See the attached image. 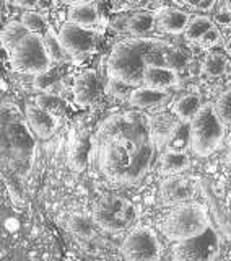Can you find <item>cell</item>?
Instances as JSON below:
<instances>
[{"instance_id": "cell-44", "label": "cell", "mask_w": 231, "mask_h": 261, "mask_svg": "<svg viewBox=\"0 0 231 261\" xmlns=\"http://www.w3.org/2000/svg\"><path fill=\"white\" fill-rule=\"evenodd\" d=\"M225 51H226L228 54H231V39H228L226 43H225Z\"/></svg>"}, {"instance_id": "cell-15", "label": "cell", "mask_w": 231, "mask_h": 261, "mask_svg": "<svg viewBox=\"0 0 231 261\" xmlns=\"http://www.w3.org/2000/svg\"><path fill=\"white\" fill-rule=\"evenodd\" d=\"M200 190H202L204 198L207 199V204L213 214V219L217 220L218 228L223 232V235H226L231 240V216H229L228 209H225L221 201L218 199L217 191H215V188H213L212 181H209V179H200Z\"/></svg>"}, {"instance_id": "cell-30", "label": "cell", "mask_w": 231, "mask_h": 261, "mask_svg": "<svg viewBox=\"0 0 231 261\" xmlns=\"http://www.w3.org/2000/svg\"><path fill=\"white\" fill-rule=\"evenodd\" d=\"M21 23L28 28L30 33H38V35H44L47 30V21L41 13L35 10H26L21 15Z\"/></svg>"}, {"instance_id": "cell-27", "label": "cell", "mask_w": 231, "mask_h": 261, "mask_svg": "<svg viewBox=\"0 0 231 261\" xmlns=\"http://www.w3.org/2000/svg\"><path fill=\"white\" fill-rule=\"evenodd\" d=\"M212 27H213V21L209 18L207 15H197V16H194V18L189 20L186 31H184V36L187 41H191V43H199V39Z\"/></svg>"}, {"instance_id": "cell-21", "label": "cell", "mask_w": 231, "mask_h": 261, "mask_svg": "<svg viewBox=\"0 0 231 261\" xmlns=\"http://www.w3.org/2000/svg\"><path fill=\"white\" fill-rule=\"evenodd\" d=\"M191 167V159L189 155L183 150L176 149H168L161 155L160 160V171L164 176H172V175H181Z\"/></svg>"}, {"instance_id": "cell-5", "label": "cell", "mask_w": 231, "mask_h": 261, "mask_svg": "<svg viewBox=\"0 0 231 261\" xmlns=\"http://www.w3.org/2000/svg\"><path fill=\"white\" fill-rule=\"evenodd\" d=\"M92 217L95 224L106 232H124L137 220L135 206L121 196L106 194L95 204Z\"/></svg>"}, {"instance_id": "cell-7", "label": "cell", "mask_w": 231, "mask_h": 261, "mask_svg": "<svg viewBox=\"0 0 231 261\" xmlns=\"http://www.w3.org/2000/svg\"><path fill=\"white\" fill-rule=\"evenodd\" d=\"M121 253L130 261H155L161 258V243L153 228L135 225L124 237Z\"/></svg>"}, {"instance_id": "cell-35", "label": "cell", "mask_w": 231, "mask_h": 261, "mask_svg": "<svg viewBox=\"0 0 231 261\" xmlns=\"http://www.w3.org/2000/svg\"><path fill=\"white\" fill-rule=\"evenodd\" d=\"M221 41V33L217 27H212L205 35L199 39V44L204 47V49H209V47H213L217 46Z\"/></svg>"}, {"instance_id": "cell-17", "label": "cell", "mask_w": 231, "mask_h": 261, "mask_svg": "<svg viewBox=\"0 0 231 261\" xmlns=\"http://www.w3.org/2000/svg\"><path fill=\"white\" fill-rule=\"evenodd\" d=\"M90 150H92V137L86 129H80L73 136L69 147V167L73 171H83L88 165Z\"/></svg>"}, {"instance_id": "cell-11", "label": "cell", "mask_w": 231, "mask_h": 261, "mask_svg": "<svg viewBox=\"0 0 231 261\" xmlns=\"http://www.w3.org/2000/svg\"><path fill=\"white\" fill-rule=\"evenodd\" d=\"M24 113H26V121L31 130L39 139L47 141V139H51L55 134L57 127H59V119L55 118L52 111L43 108L38 103H28Z\"/></svg>"}, {"instance_id": "cell-38", "label": "cell", "mask_w": 231, "mask_h": 261, "mask_svg": "<svg viewBox=\"0 0 231 261\" xmlns=\"http://www.w3.org/2000/svg\"><path fill=\"white\" fill-rule=\"evenodd\" d=\"M13 4L20 8H26V10H33L39 5V0H13Z\"/></svg>"}, {"instance_id": "cell-26", "label": "cell", "mask_w": 231, "mask_h": 261, "mask_svg": "<svg viewBox=\"0 0 231 261\" xmlns=\"http://www.w3.org/2000/svg\"><path fill=\"white\" fill-rule=\"evenodd\" d=\"M28 28L21 21H10L7 23L2 30V46L7 51L12 49L20 43V41L28 35Z\"/></svg>"}, {"instance_id": "cell-39", "label": "cell", "mask_w": 231, "mask_h": 261, "mask_svg": "<svg viewBox=\"0 0 231 261\" xmlns=\"http://www.w3.org/2000/svg\"><path fill=\"white\" fill-rule=\"evenodd\" d=\"M127 20L129 16H122V18H118L112 21V28L115 31H127Z\"/></svg>"}, {"instance_id": "cell-43", "label": "cell", "mask_w": 231, "mask_h": 261, "mask_svg": "<svg viewBox=\"0 0 231 261\" xmlns=\"http://www.w3.org/2000/svg\"><path fill=\"white\" fill-rule=\"evenodd\" d=\"M178 2H179V0H178ZM181 2H183V4H187V5H197V4H199L200 2V0H181Z\"/></svg>"}, {"instance_id": "cell-3", "label": "cell", "mask_w": 231, "mask_h": 261, "mask_svg": "<svg viewBox=\"0 0 231 261\" xmlns=\"http://www.w3.org/2000/svg\"><path fill=\"white\" fill-rule=\"evenodd\" d=\"M210 227V217L199 202H181L171 209L164 219L163 232L171 242H184L204 233Z\"/></svg>"}, {"instance_id": "cell-22", "label": "cell", "mask_w": 231, "mask_h": 261, "mask_svg": "<svg viewBox=\"0 0 231 261\" xmlns=\"http://www.w3.org/2000/svg\"><path fill=\"white\" fill-rule=\"evenodd\" d=\"M202 108V98L197 93H184L181 95L172 105V114L181 121V122H191L199 110Z\"/></svg>"}, {"instance_id": "cell-19", "label": "cell", "mask_w": 231, "mask_h": 261, "mask_svg": "<svg viewBox=\"0 0 231 261\" xmlns=\"http://www.w3.org/2000/svg\"><path fill=\"white\" fill-rule=\"evenodd\" d=\"M98 87H100V82H98L96 70H83L73 84V100L78 106L92 105L98 95Z\"/></svg>"}, {"instance_id": "cell-42", "label": "cell", "mask_w": 231, "mask_h": 261, "mask_svg": "<svg viewBox=\"0 0 231 261\" xmlns=\"http://www.w3.org/2000/svg\"><path fill=\"white\" fill-rule=\"evenodd\" d=\"M122 2H127L130 5H140V4H145L147 0H122Z\"/></svg>"}, {"instance_id": "cell-40", "label": "cell", "mask_w": 231, "mask_h": 261, "mask_svg": "<svg viewBox=\"0 0 231 261\" xmlns=\"http://www.w3.org/2000/svg\"><path fill=\"white\" fill-rule=\"evenodd\" d=\"M213 7H215V0H200V2L195 5L197 10H202V12H210Z\"/></svg>"}, {"instance_id": "cell-12", "label": "cell", "mask_w": 231, "mask_h": 261, "mask_svg": "<svg viewBox=\"0 0 231 261\" xmlns=\"http://www.w3.org/2000/svg\"><path fill=\"white\" fill-rule=\"evenodd\" d=\"M194 193V183L187 178H181L179 175L168 176L160 186L161 201L166 206H176V204L186 202L192 198Z\"/></svg>"}, {"instance_id": "cell-25", "label": "cell", "mask_w": 231, "mask_h": 261, "mask_svg": "<svg viewBox=\"0 0 231 261\" xmlns=\"http://www.w3.org/2000/svg\"><path fill=\"white\" fill-rule=\"evenodd\" d=\"M155 27V13L152 12H137L130 15L127 20V33H130L132 36H143Z\"/></svg>"}, {"instance_id": "cell-31", "label": "cell", "mask_w": 231, "mask_h": 261, "mask_svg": "<svg viewBox=\"0 0 231 261\" xmlns=\"http://www.w3.org/2000/svg\"><path fill=\"white\" fill-rule=\"evenodd\" d=\"M57 82H59V72L51 67L39 75H35V88L38 92H49Z\"/></svg>"}, {"instance_id": "cell-24", "label": "cell", "mask_w": 231, "mask_h": 261, "mask_svg": "<svg viewBox=\"0 0 231 261\" xmlns=\"http://www.w3.org/2000/svg\"><path fill=\"white\" fill-rule=\"evenodd\" d=\"M96 224L93 217H88L83 212H72L67 219V228L72 235L80 240H92L96 232Z\"/></svg>"}, {"instance_id": "cell-4", "label": "cell", "mask_w": 231, "mask_h": 261, "mask_svg": "<svg viewBox=\"0 0 231 261\" xmlns=\"http://www.w3.org/2000/svg\"><path fill=\"white\" fill-rule=\"evenodd\" d=\"M10 65L15 72L24 75H39L52 67L43 35L28 33L10 51Z\"/></svg>"}, {"instance_id": "cell-46", "label": "cell", "mask_w": 231, "mask_h": 261, "mask_svg": "<svg viewBox=\"0 0 231 261\" xmlns=\"http://www.w3.org/2000/svg\"><path fill=\"white\" fill-rule=\"evenodd\" d=\"M228 160L231 162V145H229V150H228Z\"/></svg>"}, {"instance_id": "cell-33", "label": "cell", "mask_w": 231, "mask_h": 261, "mask_svg": "<svg viewBox=\"0 0 231 261\" xmlns=\"http://www.w3.org/2000/svg\"><path fill=\"white\" fill-rule=\"evenodd\" d=\"M189 62H191L189 56L184 51H181V49H176L175 46L169 49L168 54H166V59H164V64L169 65V67H172V69H176V70L186 67V65H189Z\"/></svg>"}, {"instance_id": "cell-28", "label": "cell", "mask_w": 231, "mask_h": 261, "mask_svg": "<svg viewBox=\"0 0 231 261\" xmlns=\"http://www.w3.org/2000/svg\"><path fill=\"white\" fill-rule=\"evenodd\" d=\"M202 72L207 77H221L228 72V61L221 54H209L202 64Z\"/></svg>"}, {"instance_id": "cell-9", "label": "cell", "mask_w": 231, "mask_h": 261, "mask_svg": "<svg viewBox=\"0 0 231 261\" xmlns=\"http://www.w3.org/2000/svg\"><path fill=\"white\" fill-rule=\"evenodd\" d=\"M220 253L218 235L209 227L204 233L189 239L184 242H178L172 250V258L181 261H212Z\"/></svg>"}, {"instance_id": "cell-1", "label": "cell", "mask_w": 231, "mask_h": 261, "mask_svg": "<svg viewBox=\"0 0 231 261\" xmlns=\"http://www.w3.org/2000/svg\"><path fill=\"white\" fill-rule=\"evenodd\" d=\"M172 47L168 41L147 36L122 39L112 47L108 59V77L127 87L143 85V72L148 64H161Z\"/></svg>"}, {"instance_id": "cell-18", "label": "cell", "mask_w": 231, "mask_h": 261, "mask_svg": "<svg viewBox=\"0 0 231 261\" xmlns=\"http://www.w3.org/2000/svg\"><path fill=\"white\" fill-rule=\"evenodd\" d=\"M169 98L171 95L168 90H156L147 85H140L135 90L129 92L127 100L132 106H135V108L152 110V108H158V106L168 103Z\"/></svg>"}, {"instance_id": "cell-10", "label": "cell", "mask_w": 231, "mask_h": 261, "mask_svg": "<svg viewBox=\"0 0 231 261\" xmlns=\"http://www.w3.org/2000/svg\"><path fill=\"white\" fill-rule=\"evenodd\" d=\"M59 38L67 54L72 56H85L93 53L98 41L96 31H93L92 28L78 27V24H73L70 21H67L61 28Z\"/></svg>"}, {"instance_id": "cell-23", "label": "cell", "mask_w": 231, "mask_h": 261, "mask_svg": "<svg viewBox=\"0 0 231 261\" xmlns=\"http://www.w3.org/2000/svg\"><path fill=\"white\" fill-rule=\"evenodd\" d=\"M67 20L73 24L83 28H93L100 20V13H98V7L93 2H85L78 5H72L67 13Z\"/></svg>"}, {"instance_id": "cell-20", "label": "cell", "mask_w": 231, "mask_h": 261, "mask_svg": "<svg viewBox=\"0 0 231 261\" xmlns=\"http://www.w3.org/2000/svg\"><path fill=\"white\" fill-rule=\"evenodd\" d=\"M148 119V130H150V139L155 144H166L171 134L175 133L176 127L181 124V121L175 114L160 113L155 116L147 118Z\"/></svg>"}, {"instance_id": "cell-37", "label": "cell", "mask_w": 231, "mask_h": 261, "mask_svg": "<svg viewBox=\"0 0 231 261\" xmlns=\"http://www.w3.org/2000/svg\"><path fill=\"white\" fill-rule=\"evenodd\" d=\"M215 20L218 21V24H221V27H228V24L231 23V13H229L228 8H223V10H220L215 15Z\"/></svg>"}, {"instance_id": "cell-8", "label": "cell", "mask_w": 231, "mask_h": 261, "mask_svg": "<svg viewBox=\"0 0 231 261\" xmlns=\"http://www.w3.org/2000/svg\"><path fill=\"white\" fill-rule=\"evenodd\" d=\"M148 142V141H147ZM140 145H132L119 141L103 142L101 150V170L104 176L112 183L124 185V178Z\"/></svg>"}, {"instance_id": "cell-13", "label": "cell", "mask_w": 231, "mask_h": 261, "mask_svg": "<svg viewBox=\"0 0 231 261\" xmlns=\"http://www.w3.org/2000/svg\"><path fill=\"white\" fill-rule=\"evenodd\" d=\"M179 70L166 64H148L143 72V85L156 90H171L179 85Z\"/></svg>"}, {"instance_id": "cell-16", "label": "cell", "mask_w": 231, "mask_h": 261, "mask_svg": "<svg viewBox=\"0 0 231 261\" xmlns=\"http://www.w3.org/2000/svg\"><path fill=\"white\" fill-rule=\"evenodd\" d=\"M153 155H155V142L153 141H148L140 145L138 150L134 155V159H132V163L126 173V178H124V185H135L137 181H140V179L147 175V171L150 170Z\"/></svg>"}, {"instance_id": "cell-41", "label": "cell", "mask_w": 231, "mask_h": 261, "mask_svg": "<svg viewBox=\"0 0 231 261\" xmlns=\"http://www.w3.org/2000/svg\"><path fill=\"white\" fill-rule=\"evenodd\" d=\"M61 4H64V5H69V7H72V5H78V4H85V2H92V0H59Z\"/></svg>"}, {"instance_id": "cell-2", "label": "cell", "mask_w": 231, "mask_h": 261, "mask_svg": "<svg viewBox=\"0 0 231 261\" xmlns=\"http://www.w3.org/2000/svg\"><path fill=\"white\" fill-rule=\"evenodd\" d=\"M225 139V122L215 110V105H202L199 113L189 122V147L197 157H209Z\"/></svg>"}, {"instance_id": "cell-36", "label": "cell", "mask_w": 231, "mask_h": 261, "mask_svg": "<svg viewBox=\"0 0 231 261\" xmlns=\"http://www.w3.org/2000/svg\"><path fill=\"white\" fill-rule=\"evenodd\" d=\"M106 92H108L109 95H112V96H115V98H126V96H129L127 95V85L122 84V82H119V80H114V79L108 80Z\"/></svg>"}, {"instance_id": "cell-14", "label": "cell", "mask_w": 231, "mask_h": 261, "mask_svg": "<svg viewBox=\"0 0 231 261\" xmlns=\"http://www.w3.org/2000/svg\"><path fill=\"white\" fill-rule=\"evenodd\" d=\"M189 20H191V15L184 10H179V8L166 7L155 12L156 28L163 33H168V35H181V33H184Z\"/></svg>"}, {"instance_id": "cell-6", "label": "cell", "mask_w": 231, "mask_h": 261, "mask_svg": "<svg viewBox=\"0 0 231 261\" xmlns=\"http://www.w3.org/2000/svg\"><path fill=\"white\" fill-rule=\"evenodd\" d=\"M98 137L103 142L119 141L132 145H142L147 141H152L150 130H148V119H143V116L134 113L109 116L101 124Z\"/></svg>"}, {"instance_id": "cell-34", "label": "cell", "mask_w": 231, "mask_h": 261, "mask_svg": "<svg viewBox=\"0 0 231 261\" xmlns=\"http://www.w3.org/2000/svg\"><path fill=\"white\" fill-rule=\"evenodd\" d=\"M36 103L39 106H43V108H46V110L54 113L55 110H59V106L62 105V100L57 95L44 92V93H41L39 96H36Z\"/></svg>"}, {"instance_id": "cell-45", "label": "cell", "mask_w": 231, "mask_h": 261, "mask_svg": "<svg viewBox=\"0 0 231 261\" xmlns=\"http://www.w3.org/2000/svg\"><path fill=\"white\" fill-rule=\"evenodd\" d=\"M225 7L229 10V13H231V0H225Z\"/></svg>"}, {"instance_id": "cell-32", "label": "cell", "mask_w": 231, "mask_h": 261, "mask_svg": "<svg viewBox=\"0 0 231 261\" xmlns=\"http://www.w3.org/2000/svg\"><path fill=\"white\" fill-rule=\"evenodd\" d=\"M215 110L220 114V118L223 119L225 124H231V88L223 92L215 103Z\"/></svg>"}, {"instance_id": "cell-29", "label": "cell", "mask_w": 231, "mask_h": 261, "mask_svg": "<svg viewBox=\"0 0 231 261\" xmlns=\"http://www.w3.org/2000/svg\"><path fill=\"white\" fill-rule=\"evenodd\" d=\"M43 38H44L47 51H49V54H51L52 62H62L65 59V54H67V51L64 49L62 41H61L59 35H57V33L54 31V28L47 27V30L43 35Z\"/></svg>"}]
</instances>
